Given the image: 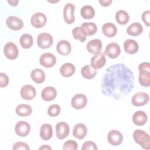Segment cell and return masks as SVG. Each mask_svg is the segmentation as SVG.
<instances>
[{
    "label": "cell",
    "mask_w": 150,
    "mask_h": 150,
    "mask_svg": "<svg viewBox=\"0 0 150 150\" xmlns=\"http://www.w3.org/2000/svg\"><path fill=\"white\" fill-rule=\"evenodd\" d=\"M70 132V127L68 124L64 122H59L56 125V137L59 139L66 138Z\"/></svg>",
    "instance_id": "cell-12"
},
{
    "label": "cell",
    "mask_w": 150,
    "mask_h": 150,
    "mask_svg": "<svg viewBox=\"0 0 150 150\" xmlns=\"http://www.w3.org/2000/svg\"><path fill=\"white\" fill-rule=\"evenodd\" d=\"M9 83V77L4 73H0V87H5Z\"/></svg>",
    "instance_id": "cell-41"
},
{
    "label": "cell",
    "mask_w": 150,
    "mask_h": 150,
    "mask_svg": "<svg viewBox=\"0 0 150 150\" xmlns=\"http://www.w3.org/2000/svg\"><path fill=\"white\" fill-rule=\"evenodd\" d=\"M72 35L74 39L80 40L81 42H83L87 39V34L84 30L79 26L75 27L72 30Z\"/></svg>",
    "instance_id": "cell-31"
},
{
    "label": "cell",
    "mask_w": 150,
    "mask_h": 150,
    "mask_svg": "<svg viewBox=\"0 0 150 150\" xmlns=\"http://www.w3.org/2000/svg\"><path fill=\"white\" fill-rule=\"evenodd\" d=\"M21 46L24 49H29L33 44V39L31 35L25 33L21 35L19 39Z\"/></svg>",
    "instance_id": "cell-32"
},
{
    "label": "cell",
    "mask_w": 150,
    "mask_h": 150,
    "mask_svg": "<svg viewBox=\"0 0 150 150\" xmlns=\"http://www.w3.org/2000/svg\"><path fill=\"white\" fill-rule=\"evenodd\" d=\"M74 9L75 6L71 3H67L64 5L63 8V18L66 23L71 24L74 22Z\"/></svg>",
    "instance_id": "cell-6"
},
{
    "label": "cell",
    "mask_w": 150,
    "mask_h": 150,
    "mask_svg": "<svg viewBox=\"0 0 150 150\" xmlns=\"http://www.w3.org/2000/svg\"><path fill=\"white\" fill-rule=\"evenodd\" d=\"M106 63V58L105 54L102 52H99L94 54L90 60L91 66L95 69H101Z\"/></svg>",
    "instance_id": "cell-13"
},
{
    "label": "cell",
    "mask_w": 150,
    "mask_h": 150,
    "mask_svg": "<svg viewBox=\"0 0 150 150\" xmlns=\"http://www.w3.org/2000/svg\"><path fill=\"white\" fill-rule=\"evenodd\" d=\"M81 27L84 30L87 36H91L95 34L97 30V26L93 22H84Z\"/></svg>",
    "instance_id": "cell-34"
},
{
    "label": "cell",
    "mask_w": 150,
    "mask_h": 150,
    "mask_svg": "<svg viewBox=\"0 0 150 150\" xmlns=\"http://www.w3.org/2000/svg\"><path fill=\"white\" fill-rule=\"evenodd\" d=\"M40 64L47 68L53 67L56 63V58L54 54L50 53H45L39 58Z\"/></svg>",
    "instance_id": "cell-11"
},
{
    "label": "cell",
    "mask_w": 150,
    "mask_h": 150,
    "mask_svg": "<svg viewBox=\"0 0 150 150\" xmlns=\"http://www.w3.org/2000/svg\"><path fill=\"white\" fill-rule=\"evenodd\" d=\"M20 94L23 99L30 100L35 97L36 92L35 88L33 86L26 84L21 88Z\"/></svg>",
    "instance_id": "cell-16"
},
{
    "label": "cell",
    "mask_w": 150,
    "mask_h": 150,
    "mask_svg": "<svg viewBox=\"0 0 150 150\" xmlns=\"http://www.w3.org/2000/svg\"><path fill=\"white\" fill-rule=\"evenodd\" d=\"M101 29L103 34L108 38L114 37L117 33V28L116 26L111 22L104 23L102 26Z\"/></svg>",
    "instance_id": "cell-22"
},
{
    "label": "cell",
    "mask_w": 150,
    "mask_h": 150,
    "mask_svg": "<svg viewBox=\"0 0 150 150\" xmlns=\"http://www.w3.org/2000/svg\"><path fill=\"white\" fill-rule=\"evenodd\" d=\"M7 2L11 5V6H16L17 5H18V2H19V1L18 0H8L7 1Z\"/></svg>",
    "instance_id": "cell-44"
},
{
    "label": "cell",
    "mask_w": 150,
    "mask_h": 150,
    "mask_svg": "<svg viewBox=\"0 0 150 150\" xmlns=\"http://www.w3.org/2000/svg\"><path fill=\"white\" fill-rule=\"evenodd\" d=\"M124 48L126 53L128 54H135L138 51L139 46L138 43L133 39H128L124 43Z\"/></svg>",
    "instance_id": "cell-23"
},
{
    "label": "cell",
    "mask_w": 150,
    "mask_h": 150,
    "mask_svg": "<svg viewBox=\"0 0 150 150\" xmlns=\"http://www.w3.org/2000/svg\"><path fill=\"white\" fill-rule=\"evenodd\" d=\"M60 112V107L59 105L54 104L50 105L47 109V114L50 117L57 116Z\"/></svg>",
    "instance_id": "cell-36"
},
{
    "label": "cell",
    "mask_w": 150,
    "mask_h": 150,
    "mask_svg": "<svg viewBox=\"0 0 150 150\" xmlns=\"http://www.w3.org/2000/svg\"><path fill=\"white\" fill-rule=\"evenodd\" d=\"M139 83L143 87H149L150 86V75L142 76L139 74Z\"/></svg>",
    "instance_id": "cell-38"
},
{
    "label": "cell",
    "mask_w": 150,
    "mask_h": 150,
    "mask_svg": "<svg viewBox=\"0 0 150 150\" xmlns=\"http://www.w3.org/2000/svg\"><path fill=\"white\" fill-rule=\"evenodd\" d=\"M53 135L52 127L49 124H43L40 129V138L45 141L50 139Z\"/></svg>",
    "instance_id": "cell-24"
},
{
    "label": "cell",
    "mask_w": 150,
    "mask_h": 150,
    "mask_svg": "<svg viewBox=\"0 0 150 150\" xmlns=\"http://www.w3.org/2000/svg\"><path fill=\"white\" fill-rule=\"evenodd\" d=\"M143 31V27L139 22H134L131 23L127 29V32L128 35L133 36H137L141 35Z\"/></svg>",
    "instance_id": "cell-26"
},
{
    "label": "cell",
    "mask_w": 150,
    "mask_h": 150,
    "mask_svg": "<svg viewBox=\"0 0 150 150\" xmlns=\"http://www.w3.org/2000/svg\"><path fill=\"white\" fill-rule=\"evenodd\" d=\"M81 74L86 79H92L96 76L97 70L92 67L91 65L86 64L81 68Z\"/></svg>",
    "instance_id": "cell-29"
},
{
    "label": "cell",
    "mask_w": 150,
    "mask_h": 150,
    "mask_svg": "<svg viewBox=\"0 0 150 150\" xmlns=\"http://www.w3.org/2000/svg\"><path fill=\"white\" fill-rule=\"evenodd\" d=\"M52 149L51 147L48 145H43L39 148V149Z\"/></svg>",
    "instance_id": "cell-45"
},
{
    "label": "cell",
    "mask_w": 150,
    "mask_h": 150,
    "mask_svg": "<svg viewBox=\"0 0 150 150\" xmlns=\"http://www.w3.org/2000/svg\"><path fill=\"white\" fill-rule=\"evenodd\" d=\"M121 53L120 46L118 44L114 42L108 43L105 49L104 54L111 59L117 58Z\"/></svg>",
    "instance_id": "cell-9"
},
{
    "label": "cell",
    "mask_w": 150,
    "mask_h": 150,
    "mask_svg": "<svg viewBox=\"0 0 150 150\" xmlns=\"http://www.w3.org/2000/svg\"><path fill=\"white\" fill-rule=\"evenodd\" d=\"M75 70V66L70 63H64L60 68V73L64 77H71L74 73Z\"/></svg>",
    "instance_id": "cell-25"
},
{
    "label": "cell",
    "mask_w": 150,
    "mask_h": 150,
    "mask_svg": "<svg viewBox=\"0 0 150 150\" xmlns=\"http://www.w3.org/2000/svg\"><path fill=\"white\" fill-rule=\"evenodd\" d=\"M6 24L9 29L13 30H19L23 27V22L22 20L15 16L8 17L6 20Z\"/></svg>",
    "instance_id": "cell-15"
},
{
    "label": "cell",
    "mask_w": 150,
    "mask_h": 150,
    "mask_svg": "<svg viewBox=\"0 0 150 150\" xmlns=\"http://www.w3.org/2000/svg\"><path fill=\"white\" fill-rule=\"evenodd\" d=\"M15 112L16 114L20 117H27L31 114L32 109L28 104H21L16 107Z\"/></svg>",
    "instance_id": "cell-27"
},
{
    "label": "cell",
    "mask_w": 150,
    "mask_h": 150,
    "mask_svg": "<svg viewBox=\"0 0 150 150\" xmlns=\"http://www.w3.org/2000/svg\"><path fill=\"white\" fill-rule=\"evenodd\" d=\"M30 77L32 80L38 84H40L45 81V72L40 69H35L31 71Z\"/></svg>",
    "instance_id": "cell-28"
},
{
    "label": "cell",
    "mask_w": 150,
    "mask_h": 150,
    "mask_svg": "<svg viewBox=\"0 0 150 150\" xmlns=\"http://www.w3.org/2000/svg\"><path fill=\"white\" fill-rule=\"evenodd\" d=\"M12 149L13 150H18V149H23V150H29L30 148L28 145L23 142L19 141L15 143L13 145Z\"/></svg>",
    "instance_id": "cell-40"
},
{
    "label": "cell",
    "mask_w": 150,
    "mask_h": 150,
    "mask_svg": "<svg viewBox=\"0 0 150 150\" xmlns=\"http://www.w3.org/2000/svg\"><path fill=\"white\" fill-rule=\"evenodd\" d=\"M139 75H150V63L149 62H142L138 66Z\"/></svg>",
    "instance_id": "cell-35"
},
{
    "label": "cell",
    "mask_w": 150,
    "mask_h": 150,
    "mask_svg": "<svg viewBox=\"0 0 150 150\" xmlns=\"http://www.w3.org/2000/svg\"><path fill=\"white\" fill-rule=\"evenodd\" d=\"M82 150H97V147L95 142L91 141H87L85 142L81 147Z\"/></svg>",
    "instance_id": "cell-39"
},
{
    "label": "cell",
    "mask_w": 150,
    "mask_h": 150,
    "mask_svg": "<svg viewBox=\"0 0 150 150\" xmlns=\"http://www.w3.org/2000/svg\"><path fill=\"white\" fill-rule=\"evenodd\" d=\"M115 19L120 25H125L128 23L129 19L128 13L124 10H119L116 12Z\"/></svg>",
    "instance_id": "cell-33"
},
{
    "label": "cell",
    "mask_w": 150,
    "mask_h": 150,
    "mask_svg": "<svg viewBox=\"0 0 150 150\" xmlns=\"http://www.w3.org/2000/svg\"><path fill=\"white\" fill-rule=\"evenodd\" d=\"M53 42L52 35L49 33L43 32L40 33L37 38L38 46L41 49H47L50 47Z\"/></svg>",
    "instance_id": "cell-3"
},
{
    "label": "cell",
    "mask_w": 150,
    "mask_h": 150,
    "mask_svg": "<svg viewBox=\"0 0 150 150\" xmlns=\"http://www.w3.org/2000/svg\"><path fill=\"white\" fill-rule=\"evenodd\" d=\"M87 103V98L86 96L81 93L74 95L71 100V105L72 107L76 110H80L86 107Z\"/></svg>",
    "instance_id": "cell-7"
},
{
    "label": "cell",
    "mask_w": 150,
    "mask_h": 150,
    "mask_svg": "<svg viewBox=\"0 0 150 150\" xmlns=\"http://www.w3.org/2000/svg\"><path fill=\"white\" fill-rule=\"evenodd\" d=\"M148 117L143 111H137L132 115V121L134 124L138 126H142L147 122Z\"/></svg>",
    "instance_id": "cell-21"
},
{
    "label": "cell",
    "mask_w": 150,
    "mask_h": 150,
    "mask_svg": "<svg viewBox=\"0 0 150 150\" xmlns=\"http://www.w3.org/2000/svg\"><path fill=\"white\" fill-rule=\"evenodd\" d=\"M132 135L135 142L143 149H150V137L146 132L141 129H135Z\"/></svg>",
    "instance_id": "cell-2"
},
{
    "label": "cell",
    "mask_w": 150,
    "mask_h": 150,
    "mask_svg": "<svg viewBox=\"0 0 150 150\" xmlns=\"http://www.w3.org/2000/svg\"><path fill=\"white\" fill-rule=\"evenodd\" d=\"M112 2V0H100L99 1V3L101 4V6H109Z\"/></svg>",
    "instance_id": "cell-43"
},
{
    "label": "cell",
    "mask_w": 150,
    "mask_h": 150,
    "mask_svg": "<svg viewBox=\"0 0 150 150\" xmlns=\"http://www.w3.org/2000/svg\"><path fill=\"white\" fill-rule=\"evenodd\" d=\"M133 71L124 63H117L108 67L101 81V93L105 96L120 100L128 95L134 87Z\"/></svg>",
    "instance_id": "cell-1"
},
{
    "label": "cell",
    "mask_w": 150,
    "mask_h": 150,
    "mask_svg": "<svg viewBox=\"0 0 150 150\" xmlns=\"http://www.w3.org/2000/svg\"><path fill=\"white\" fill-rule=\"evenodd\" d=\"M4 53L8 59L14 60L18 57L19 50L17 46L14 43L9 42L5 44L4 47Z\"/></svg>",
    "instance_id": "cell-4"
},
{
    "label": "cell",
    "mask_w": 150,
    "mask_h": 150,
    "mask_svg": "<svg viewBox=\"0 0 150 150\" xmlns=\"http://www.w3.org/2000/svg\"><path fill=\"white\" fill-rule=\"evenodd\" d=\"M56 49L60 54L62 56H66L71 52V44L66 40H60L56 45Z\"/></svg>",
    "instance_id": "cell-20"
},
{
    "label": "cell",
    "mask_w": 150,
    "mask_h": 150,
    "mask_svg": "<svg viewBox=\"0 0 150 150\" xmlns=\"http://www.w3.org/2000/svg\"><path fill=\"white\" fill-rule=\"evenodd\" d=\"M88 52L92 54H96L101 52L102 49V42L98 39H94L90 40L86 46Z\"/></svg>",
    "instance_id": "cell-17"
},
{
    "label": "cell",
    "mask_w": 150,
    "mask_h": 150,
    "mask_svg": "<svg viewBox=\"0 0 150 150\" xmlns=\"http://www.w3.org/2000/svg\"><path fill=\"white\" fill-rule=\"evenodd\" d=\"M87 127L82 123H79L74 125L73 129V136L79 139H83L87 135Z\"/></svg>",
    "instance_id": "cell-18"
},
{
    "label": "cell",
    "mask_w": 150,
    "mask_h": 150,
    "mask_svg": "<svg viewBox=\"0 0 150 150\" xmlns=\"http://www.w3.org/2000/svg\"><path fill=\"white\" fill-rule=\"evenodd\" d=\"M149 100L148 94L145 92L139 91L134 94L132 97L131 102L133 105L135 107L143 106L146 104Z\"/></svg>",
    "instance_id": "cell-5"
},
{
    "label": "cell",
    "mask_w": 150,
    "mask_h": 150,
    "mask_svg": "<svg viewBox=\"0 0 150 150\" xmlns=\"http://www.w3.org/2000/svg\"><path fill=\"white\" fill-rule=\"evenodd\" d=\"M142 20L147 26H150V11L149 10L144 11L142 14Z\"/></svg>",
    "instance_id": "cell-42"
},
{
    "label": "cell",
    "mask_w": 150,
    "mask_h": 150,
    "mask_svg": "<svg viewBox=\"0 0 150 150\" xmlns=\"http://www.w3.org/2000/svg\"><path fill=\"white\" fill-rule=\"evenodd\" d=\"M80 14L84 19H90L95 15V11L94 8L89 5H86L81 7Z\"/></svg>",
    "instance_id": "cell-30"
},
{
    "label": "cell",
    "mask_w": 150,
    "mask_h": 150,
    "mask_svg": "<svg viewBox=\"0 0 150 150\" xmlns=\"http://www.w3.org/2000/svg\"><path fill=\"white\" fill-rule=\"evenodd\" d=\"M47 18L46 15L42 12H36L31 17L30 23L32 25L36 28H41L43 27L46 23Z\"/></svg>",
    "instance_id": "cell-8"
},
{
    "label": "cell",
    "mask_w": 150,
    "mask_h": 150,
    "mask_svg": "<svg viewBox=\"0 0 150 150\" xmlns=\"http://www.w3.org/2000/svg\"><path fill=\"white\" fill-rule=\"evenodd\" d=\"M57 96V91L54 87L48 86L44 88L41 93L42 98L47 101L53 100Z\"/></svg>",
    "instance_id": "cell-19"
},
{
    "label": "cell",
    "mask_w": 150,
    "mask_h": 150,
    "mask_svg": "<svg viewBox=\"0 0 150 150\" xmlns=\"http://www.w3.org/2000/svg\"><path fill=\"white\" fill-rule=\"evenodd\" d=\"M30 130V124L25 121H21L18 122L15 127V133L16 135L21 137L27 136L29 134Z\"/></svg>",
    "instance_id": "cell-10"
},
{
    "label": "cell",
    "mask_w": 150,
    "mask_h": 150,
    "mask_svg": "<svg viewBox=\"0 0 150 150\" xmlns=\"http://www.w3.org/2000/svg\"><path fill=\"white\" fill-rule=\"evenodd\" d=\"M107 140L111 145L113 146H117L122 143L123 136L120 131L112 129L108 132L107 135Z\"/></svg>",
    "instance_id": "cell-14"
},
{
    "label": "cell",
    "mask_w": 150,
    "mask_h": 150,
    "mask_svg": "<svg viewBox=\"0 0 150 150\" xmlns=\"http://www.w3.org/2000/svg\"><path fill=\"white\" fill-rule=\"evenodd\" d=\"M78 148V144L76 141L74 140H67L66 141L63 146L64 150H76Z\"/></svg>",
    "instance_id": "cell-37"
}]
</instances>
